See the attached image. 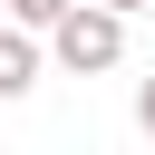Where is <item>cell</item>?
I'll return each instance as SVG.
<instances>
[{"label": "cell", "instance_id": "2", "mask_svg": "<svg viewBox=\"0 0 155 155\" xmlns=\"http://www.w3.org/2000/svg\"><path fill=\"white\" fill-rule=\"evenodd\" d=\"M39 58H48V29H29V19H10V29H0V107L39 87Z\"/></svg>", "mask_w": 155, "mask_h": 155}, {"label": "cell", "instance_id": "4", "mask_svg": "<svg viewBox=\"0 0 155 155\" xmlns=\"http://www.w3.org/2000/svg\"><path fill=\"white\" fill-rule=\"evenodd\" d=\"M136 126L155 136V78H136Z\"/></svg>", "mask_w": 155, "mask_h": 155}, {"label": "cell", "instance_id": "3", "mask_svg": "<svg viewBox=\"0 0 155 155\" xmlns=\"http://www.w3.org/2000/svg\"><path fill=\"white\" fill-rule=\"evenodd\" d=\"M68 10H78V0H10V19H29V29H58Z\"/></svg>", "mask_w": 155, "mask_h": 155}, {"label": "cell", "instance_id": "5", "mask_svg": "<svg viewBox=\"0 0 155 155\" xmlns=\"http://www.w3.org/2000/svg\"><path fill=\"white\" fill-rule=\"evenodd\" d=\"M107 10H126V19H136V10H155V0H107Z\"/></svg>", "mask_w": 155, "mask_h": 155}, {"label": "cell", "instance_id": "1", "mask_svg": "<svg viewBox=\"0 0 155 155\" xmlns=\"http://www.w3.org/2000/svg\"><path fill=\"white\" fill-rule=\"evenodd\" d=\"M48 58H58L68 78H107V68L126 58V10H107V0H78V10L48 29Z\"/></svg>", "mask_w": 155, "mask_h": 155}]
</instances>
